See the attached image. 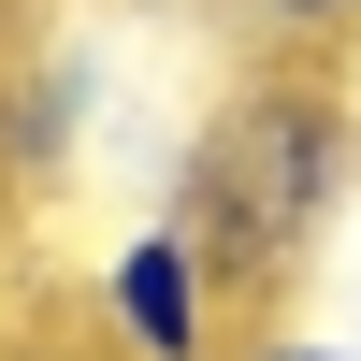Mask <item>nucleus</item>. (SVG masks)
I'll return each instance as SVG.
<instances>
[{
	"instance_id": "nucleus-2",
	"label": "nucleus",
	"mask_w": 361,
	"mask_h": 361,
	"mask_svg": "<svg viewBox=\"0 0 361 361\" xmlns=\"http://www.w3.org/2000/svg\"><path fill=\"white\" fill-rule=\"evenodd\" d=\"M87 318H102L116 361H231V333H246V304H231L217 246H202L188 217H130L102 246V275H87Z\"/></svg>"
},
{
	"instance_id": "nucleus-3",
	"label": "nucleus",
	"mask_w": 361,
	"mask_h": 361,
	"mask_svg": "<svg viewBox=\"0 0 361 361\" xmlns=\"http://www.w3.org/2000/svg\"><path fill=\"white\" fill-rule=\"evenodd\" d=\"M73 130H87V73H29V58H0V173L44 188V173L73 159Z\"/></svg>"
},
{
	"instance_id": "nucleus-6",
	"label": "nucleus",
	"mask_w": 361,
	"mask_h": 361,
	"mask_svg": "<svg viewBox=\"0 0 361 361\" xmlns=\"http://www.w3.org/2000/svg\"><path fill=\"white\" fill-rule=\"evenodd\" d=\"M347 87H361V44H347Z\"/></svg>"
},
{
	"instance_id": "nucleus-1",
	"label": "nucleus",
	"mask_w": 361,
	"mask_h": 361,
	"mask_svg": "<svg viewBox=\"0 0 361 361\" xmlns=\"http://www.w3.org/2000/svg\"><path fill=\"white\" fill-rule=\"evenodd\" d=\"M347 188H361V87H347V58H304V44H260L173 159V217L217 246L246 318H275L318 275Z\"/></svg>"
},
{
	"instance_id": "nucleus-4",
	"label": "nucleus",
	"mask_w": 361,
	"mask_h": 361,
	"mask_svg": "<svg viewBox=\"0 0 361 361\" xmlns=\"http://www.w3.org/2000/svg\"><path fill=\"white\" fill-rule=\"evenodd\" d=\"M246 29H260V44L333 58V44H361V0H246Z\"/></svg>"
},
{
	"instance_id": "nucleus-5",
	"label": "nucleus",
	"mask_w": 361,
	"mask_h": 361,
	"mask_svg": "<svg viewBox=\"0 0 361 361\" xmlns=\"http://www.w3.org/2000/svg\"><path fill=\"white\" fill-rule=\"evenodd\" d=\"M231 361H361L347 333H318L304 304H275V318H246V333H231Z\"/></svg>"
}]
</instances>
